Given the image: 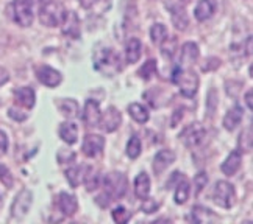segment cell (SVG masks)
Wrapping results in <instances>:
<instances>
[{
	"label": "cell",
	"mask_w": 253,
	"mask_h": 224,
	"mask_svg": "<svg viewBox=\"0 0 253 224\" xmlns=\"http://www.w3.org/2000/svg\"><path fill=\"white\" fill-rule=\"evenodd\" d=\"M94 69L103 76H114L122 70L121 58L110 47L99 48L94 55Z\"/></svg>",
	"instance_id": "1"
},
{
	"label": "cell",
	"mask_w": 253,
	"mask_h": 224,
	"mask_svg": "<svg viewBox=\"0 0 253 224\" xmlns=\"http://www.w3.org/2000/svg\"><path fill=\"white\" fill-rule=\"evenodd\" d=\"M66 14L64 5L58 0H48L40 8V22L44 27H58Z\"/></svg>",
	"instance_id": "2"
},
{
	"label": "cell",
	"mask_w": 253,
	"mask_h": 224,
	"mask_svg": "<svg viewBox=\"0 0 253 224\" xmlns=\"http://www.w3.org/2000/svg\"><path fill=\"white\" fill-rule=\"evenodd\" d=\"M172 81L180 87V92L184 96H188V98H192L197 94L200 84L197 73H194L192 70H181V69H175L172 75Z\"/></svg>",
	"instance_id": "3"
},
{
	"label": "cell",
	"mask_w": 253,
	"mask_h": 224,
	"mask_svg": "<svg viewBox=\"0 0 253 224\" xmlns=\"http://www.w3.org/2000/svg\"><path fill=\"white\" fill-rule=\"evenodd\" d=\"M103 187H105L103 192L108 194L113 201H116V199H121L125 194L126 187H128V181H126V176L124 173L113 171L105 176Z\"/></svg>",
	"instance_id": "4"
},
{
	"label": "cell",
	"mask_w": 253,
	"mask_h": 224,
	"mask_svg": "<svg viewBox=\"0 0 253 224\" xmlns=\"http://www.w3.org/2000/svg\"><path fill=\"white\" fill-rule=\"evenodd\" d=\"M212 201L222 209H231L236 201L235 187L228 181H217L216 187L212 190Z\"/></svg>",
	"instance_id": "5"
},
{
	"label": "cell",
	"mask_w": 253,
	"mask_h": 224,
	"mask_svg": "<svg viewBox=\"0 0 253 224\" xmlns=\"http://www.w3.org/2000/svg\"><path fill=\"white\" fill-rule=\"evenodd\" d=\"M205 135H207V131L200 123H191L181 131L180 139L184 143V147L192 150V148L199 147V145L205 140Z\"/></svg>",
	"instance_id": "6"
},
{
	"label": "cell",
	"mask_w": 253,
	"mask_h": 224,
	"mask_svg": "<svg viewBox=\"0 0 253 224\" xmlns=\"http://www.w3.org/2000/svg\"><path fill=\"white\" fill-rule=\"evenodd\" d=\"M13 21L21 27H30L33 24V8L27 3V0H14L9 6Z\"/></svg>",
	"instance_id": "7"
},
{
	"label": "cell",
	"mask_w": 253,
	"mask_h": 224,
	"mask_svg": "<svg viewBox=\"0 0 253 224\" xmlns=\"http://www.w3.org/2000/svg\"><path fill=\"white\" fill-rule=\"evenodd\" d=\"M32 204H33V193L28 189L21 190L14 198V202L11 206V215L14 218H24L28 213V210H30Z\"/></svg>",
	"instance_id": "8"
},
{
	"label": "cell",
	"mask_w": 253,
	"mask_h": 224,
	"mask_svg": "<svg viewBox=\"0 0 253 224\" xmlns=\"http://www.w3.org/2000/svg\"><path fill=\"white\" fill-rule=\"evenodd\" d=\"M105 148V137L99 134H87L84 135L83 139V145H82V150L83 154L87 156V158H99V156L103 153Z\"/></svg>",
	"instance_id": "9"
},
{
	"label": "cell",
	"mask_w": 253,
	"mask_h": 224,
	"mask_svg": "<svg viewBox=\"0 0 253 224\" xmlns=\"http://www.w3.org/2000/svg\"><path fill=\"white\" fill-rule=\"evenodd\" d=\"M121 123H122V114L118 108H114V106H110V108L100 115V122H99V125L102 126V129L105 132H114L121 126Z\"/></svg>",
	"instance_id": "10"
},
{
	"label": "cell",
	"mask_w": 253,
	"mask_h": 224,
	"mask_svg": "<svg viewBox=\"0 0 253 224\" xmlns=\"http://www.w3.org/2000/svg\"><path fill=\"white\" fill-rule=\"evenodd\" d=\"M36 78L40 80L41 84L50 87V89H53V87H56L63 81V75L56 69H53V67H50V65H40V67H38V69H36Z\"/></svg>",
	"instance_id": "11"
},
{
	"label": "cell",
	"mask_w": 253,
	"mask_h": 224,
	"mask_svg": "<svg viewBox=\"0 0 253 224\" xmlns=\"http://www.w3.org/2000/svg\"><path fill=\"white\" fill-rule=\"evenodd\" d=\"M175 159H177V156H175V153L172 150H160L157 154H155L153 163H152L155 174L158 176V174L166 171L170 165L175 162Z\"/></svg>",
	"instance_id": "12"
},
{
	"label": "cell",
	"mask_w": 253,
	"mask_h": 224,
	"mask_svg": "<svg viewBox=\"0 0 253 224\" xmlns=\"http://www.w3.org/2000/svg\"><path fill=\"white\" fill-rule=\"evenodd\" d=\"M60 25H61L63 34L74 37V39L80 37V21H79V16H77L74 11H66Z\"/></svg>",
	"instance_id": "13"
},
{
	"label": "cell",
	"mask_w": 253,
	"mask_h": 224,
	"mask_svg": "<svg viewBox=\"0 0 253 224\" xmlns=\"http://www.w3.org/2000/svg\"><path fill=\"white\" fill-rule=\"evenodd\" d=\"M100 106L95 100H86L84 103V109H83V122L86 123V126L89 128H94V126L99 125L100 122Z\"/></svg>",
	"instance_id": "14"
},
{
	"label": "cell",
	"mask_w": 253,
	"mask_h": 224,
	"mask_svg": "<svg viewBox=\"0 0 253 224\" xmlns=\"http://www.w3.org/2000/svg\"><path fill=\"white\" fill-rule=\"evenodd\" d=\"M217 9V0H199L194 9V16L199 22H205L214 16Z\"/></svg>",
	"instance_id": "15"
},
{
	"label": "cell",
	"mask_w": 253,
	"mask_h": 224,
	"mask_svg": "<svg viewBox=\"0 0 253 224\" xmlns=\"http://www.w3.org/2000/svg\"><path fill=\"white\" fill-rule=\"evenodd\" d=\"M58 207H60V212L64 217H74L79 210V202H77L74 194L61 192L60 196H58Z\"/></svg>",
	"instance_id": "16"
},
{
	"label": "cell",
	"mask_w": 253,
	"mask_h": 224,
	"mask_svg": "<svg viewBox=\"0 0 253 224\" xmlns=\"http://www.w3.org/2000/svg\"><path fill=\"white\" fill-rule=\"evenodd\" d=\"M14 100L19 106H22V108L32 109L36 103V94L32 87L24 86V87H19V89L14 91Z\"/></svg>",
	"instance_id": "17"
},
{
	"label": "cell",
	"mask_w": 253,
	"mask_h": 224,
	"mask_svg": "<svg viewBox=\"0 0 253 224\" xmlns=\"http://www.w3.org/2000/svg\"><path fill=\"white\" fill-rule=\"evenodd\" d=\"M241 163H242V153L236 150L227 156V159L220 165V170L225 176H233L241 168Z\"/></svg>",
	"instance_id": "18"
},
{
	"label": "cell",
	"mask_w": 253,
	"mask_h": 224,
	"mask_svg": "<svg viewBox=\"0 0 253 224\" xmlns=\"http://www.w3.org/2000/svg\"><path fill=\"white\" fill-rule=\"evenodd\" d=\"M169 9H170V19H172L173 27L180 32L186 30L189 25V17L186 11H184V8L180 3H173Z\"/></svg>",
	"instance_id": "19"
},
{
	"label": "cell",
	"mask_w": 253,
	"mask_h": 224,
	"mask_svg": "<svg viewBox=\"0 0 253 224\" xmlns=\"http://www.w3.org/2000/svg\"><path fill=\"white\" fill-rule=\"evenodd\" d=\"M141 53H142V45H141V41L138 37H130L128 41H126V45H125V60L128 64H134L139 61L141 58Z\"/></svg>",
	"instance_id": "20"
},
{
	"label": "cell",
	"mask_w": 253,
	"mask_h": 224,
	"mask_svg": "<svg viewBox=\"0 0 253 224\" xmlns=\"http://www.w3.org/2000/svg\"><path fill=\"white\" fill-rule=\"evenodd\" d=\"M134 194L139 199L147 198L150 194V178L147 173H139L134 179Z\"/></svg>",
	"instance_id": "21"
},
{
	"label": "cell",
	"mask_w": 253,
	"mask_h": 224,
	"mask_svg": "<svg viewBox=\"0 0 253 224\" xmlns=\"http://www.w3.org/2000/svg\"><path fill=\"white\" fill-rule=\"evenodd\" d=\"M242 117H244V111H242L241 106H233L223 117V128L227 131H233L241 123Z\"/></svg>",
	"instance_id": "22"
},
{
	"label": "cell",
	"mask_w": 253,
	"mask_h": 224,
	"mask_svg": "<svg viewBox=\"0 0 253 224\" xmlns=\"http://www.w3.org/2000/svg\"><path fill=\"white\" fill-rule=\"evenodd\" d=\"M60 137L69 145H74L77 140H79V128H77V125H74L72 122H64L60 125Z\"/></svg>",
	"instance_id": "23"
},
{
	"label": "cell",
	"mask_w": 253,
	"mask_h": 224,
	"mask_svg": "<svg viewBox=\"0 0 253 224\" xmlns=\"http://www.w3.org/2000/svg\"><path fill=\"white\" fill-rule=\"evenodd\" d=\"M56 108L67 119H74L79 115V103L74 98H61L56 101Z\"/></svg>",
	"instance_id": "24"
},
{
	"label": "cell",
	"mask_w": 253,
	"mask_h": 224,
	"mask_svg": "<svg viewBox=\"0 0 253 224\" xmlns=\"http://www.w3.org/2000/svg\"><path fill=\"white\" fill-rule=\"evenodd\" d=\"M200 52H199V45L194 42H186L181 48V63L186 65H192L199 60Z\"/></svg>",
	"instance_id": "25"
},
{
	"label": "cell",
	"mask_w": 253,
	"mask_h": 224,
	"mask_svg": "<svg viewBox=\"0 0 253 224\" xmlns=\"http://www.w3.org/2000/svg\"><path fill=\"white\" fill-rule=\"evenodd\" d=\"M86 170H87V167H84V165H83V167H82V165H77V167H72V168H69L66 171V178H67V181H69V184L74 189L80 187L83 184Z\"/></svg>",
	"instance_id": "26"
},
{
	"label": "cell",
	"mask_w": 253,
	"mask_h": 224,
	"mask_svg": "<svg viewBox=\"0 0 253 224\" xmlns=\"http://www.w3.org/2000/svg\"><path fill=\"white\" fill-rule=\"evenodd\" d=\"M189 193H191V186L186 178H181L177 184V187H175V194H173V199L175 202L178 204V206H181V204H184L188 201L189 198Z\"/></svg>",
	"instance_id": "27"
},
{
	"label": "cell",
	"mask_w": 253,
	"mask_h": 224,
	"mask_svg": "<svg viewBox=\"0 0 253 224\" xmlns=\"http://www.w3.org/2000/svg\"><path fill=\"white\" fill-rule=\"evenodd\" d=\"M128 114H130V117L134 122H138L141 125L147 123L149 119H150L149 111L145 109L142 104H139V103H130L128 104Z\"/></svg>",
	"instance_id": "28"
},
{
	"label": "cell",
	"mask_w": 253,
	"mask_h": 224,
	"mask_svg": "<svg viewBox=\"0 0 253 224\" xmlns=\"http://www.w3.org/2000/svg\"><path fill=\"white\" fill-rule=\"evenodd\" d=\"M177 45H178V41H177V37L175 36H168L164 41L160 44L161 47V55L166 58V60H172L175 52H177Z\"/></svg>",
	"instance_id": "29"
},
{
	"label": "cell",
	"mask_w": 253,
	"mask_h": 224,
	"mask_svg": "<svg viewBox=\"0 0 253 224\" xmlns=\"http://www.w3.org/2000/svg\"><path fill=\"white\" fill-rule=\"evenodd\" d=\"M83 182H84L87 192H94L95 189H99V186H100V174L97 173L92 167H87Z\"/></svg>",
	"instance_id": "30"
},
{
	"label": "cell",
	"mask_w": 253,
	"mask_h": 224,
	"mask_svg": "<svg viewBox=\"0 0 253 224\" xmlns=\"http://www.w3.org/2000/svg\"><path fill=\"white\" fill-rule=\"evenodd\" d=\"M142 150V145H141V139L138 135H131L130 140L126 142V147H125V153L128 156L130 159H138L139 154Z\"/></svg>",
	"instance_id": "31"
},
{
	"label": "cell",
	"mask_w": 253,
	"mask_h": 224,
	"mask_svg": "<svg viewBox=\"0 0 253 224\" xmlns=\"http://www.w3.org/2000/svg\"><path fill=\"white\" fill-rule=\"evenodd\" d=\"M168 37V28L164 24H155L150 28V39L155 45H160Z\"/></svg>",
	"instance_id": "32"
},
{
	"label": "cell",
	"mask_w": 253,
	"mask_h": 224,
	"mask_svg": "<svg viewBox=\"0 0 253 224\" xmlns=\"http://www.w3.org/2000/svg\"><path fill=\"white\" fill-rule=\"evenodd\" d=\"M157 72H158V65H157V61L155 60H149L147 63H145L141 69L138 70V75L142 78V80H145V81H149V80H152V78L157 75Z\"/></svg>",
	"instance_id": "33"
},
{
	"label": "cell",
	"mask_w": 253,
	"mask_h": 224,
	"mask_svg": "<svg viewBox=\"0 0 253 224\" xmlns=\"http://www.w3.org/2000/svg\"><path fill=\"white\" fill-rule=\"evenodd\" d=\"M238 151L250 153L252 151V126L247 131H242L238 140Z\"/></svg>",
	"instance_id": "34"
},
{
	"label": "cell",
	"mask_w": 253,
	"mask_h": 224,
	"mask_svg": "<svg viewBox=\"0 0 253 224\" xmlns=\"http://www.w3.org/2000/svg\"><path fill=\"white\" fill-rule=\"evenodd\" d=\"M111 215H113V220L114 223H118V224H125V223H128L130 218H131V212L128 209H125L124 206H119V207H116L113 212H111Z\"/></svg>",
	"instance_id": "35"
},
{
	"label": "cell",
	"mask_w": 253,
	"mask_h": 224,
	"mask_svg": "<svg viewBox=\"0 0 253 224\" xmlns=\"http://www.w3.org/2000/svg\"><path fill=\"white\" fill-rule=\"evenodd\" d=\"M208 186V174L205 171H200L196 174V178H194V193L196 194H200L202 190Z\"/></svg>",
	"instance_id": "36"
},
{
	"label": "cell",
	"mask_w": 253,
	"mask_h": 224,
	"mask_svg": "<svg viewBox=\"0 0 253 224\" xmlns=\"http://www.w3.org/2000/svg\"><path fill=\"white\" fill-rule=\"evenodd\" d=\"M210 217H214V213L210 209H205V207H194L192 209V220L196 223H203Z\"/></svg>",
	"instance_id": "37"
},
{
	"label": "cell",
	"mask_w": 253,
	"mask_h": 224,
	"mask_svg": "<svg viewBox=\"0 0 253 224\" xmlns=\"http://www.w3.org/2000/svg\"><path fill=\"white\" fill-rule=\"evenodd\" d=\"M0 182H2L6 189H11L13 184H14L13 174L8 170V167H5V165H0Z\"/></svg>",
	"instance_id": "38"
},
{
	"label": "cell",
	"mask_w": 253,
	"mask_h": 224,
	"mask_svg": "<svg viewBox=\"0 0 253 224\" xmlns=\"http://www.w3.org/2000/svg\"><path fill=\"white\" fill-rule=\"evenodd\" d=\"M160 201H157V199H153V198H144V202H142V212L144 213H155L158 209H160Z\"/></svg>",
	"instance_id": "39"
},
{
	"label": "cell",
	"mask_w": 253,
	"mask_h": 224,
	"mask_svg": "<svg viewBox=\"0 0 253 224\" xmlns=\"http://www.w3.org/2000/svg\"><path fill=\"white\" fill-rule=\"evenodd\" d=\"M56 158H58V162L60 163H67V162H72L75 159V154L69 150H60Z\"/></svg>",
	"instance_id": "40"
},
{
	"label": "cell",
	"mask_w": 253,
	"mask_h": 224,
	"mask_svg": "<svg viewBox=\"0 0 253 224\" xmlns=\"http://www.w3.org/2000/svg\"><path fill=\"white\" fill-rule=\"evenodd\" d=\"M8 115L11 117L13 120H16V122H24L25 119H27V112H24V111H21V109H16V108H11L8 111Z\"/></svg>",
	"instance_id": "41"
},
{
	"label": "cell",
	"mask_w": 253,
	"mask_h": 224,
	"mask_svg": "<svg viewBox=\"0 0 253 224\" xmlns=\"http://www.w3.org/2000/svg\"><path fill=\"white\" fill-rule=\"evenodd\" d=\"M208 64H205L202 67V70L203 72H207V70H214V69H217V67L220 65V60H217V58H210V60H207Z\"/></svg>",
	"instance_id": "42"
},
{
	"label": "cell",
	"mask_w": 253,
	"mask_h": 224,
	"mask_svg": "<svg viewBox=\"0 0 253 224\" xmlns=\"http://www.w3.org/2000/svg\"><path fill=\"white\" fill-rule=\"evenodd\" d=\"M181 120H183V111L177 109V111L173 112L172 119H170V126H172V128H175V126H177Z\"/></svg>",
	"instance_id": "43"
},
{
	"label": "cell",
	"mask_w": 253,
	"mask_h": 224,
	"mask_svg": "<svg viewBox=\"0 0 253 224\" xmlns=\"http://www.w3.org/2000/svg\"><path fill=\"white\" fill-rule=\"evenodd\" d=\"M8 150V137L6 134L0 129V153H6Z\"/></svg>",
	"instance_id": "44"
},
{
	"label": "cell",
	"mask_w": 253,
	"mask_h": 224,
	"mask_svg": "<svg viewBox=\"0 0 253 224\" xmlns=\"http://www.w3.org/2000/svg\"><path fill=\"white\" fill-rule=\"evenodd\" d=\"M8 80H9V73L3 69V67H0V86H3Z\"/></svg>",
	"instance_id": "45"
},
{
	"label": "cell",
	"mask_w": 253,
	"mask_h": 224,
	"mask_svg": "<svg viewBox=\"0 0 253 224\" xmlns=\"http://www.w3.org/2000/svg\"><path fill=\"white\" fill-rule=\"evenodd\" d=\"M45 2V0H27V3L32 8H41V5Z\"/></svg>",
	"instance_id": "46"
},
{
	"label": "cell",
	"mask_w": 253,
	"mask_h": 224,
	"mask_svg": "<svg viewBox=\"0 0 253 224\" xmlns=\"http://www.w3.org/2000/svg\"><path fill=\"white\" fill-rule=\"evenodd\" d=\"M97 2V0H80V5L86 9H89L94 3Z\"/></svg>",
	"instance_id": "47"
},
{
	"label": "cell",
	"mask_w": 253,
	"mask_h": 224,
	"mask_svg": "<svg viewBox=\"0 0 253 224\" xmlns=\"http://www.w3.org/2000/svg\"><path fill=\"white\" fill-rule=\"evenodd\" d=\"M252 98H253V91L250 89V91H247V94H246V103H247V108H249V109H252Z\"/></svg>",
	"instance_id": "48"
},
{
	"label": "cell",
	"mask_w": 253,
	"mask_h": 224,
	"mask_svg": "<svg viewBox=\"0 0 253 224\" xmlns=\"http://www.w3.org/2000/svg\"><path fill=\"white\" fill-rule=\"evenodd\" d=\"M247 53L252 55V37L247 39Z\"/></svg>",
	"instance_id": "49"
},
{
	"label": "cell",
	"mask_w": 253,
	"mask_h": 224,
	"mask_svg": "<svg viewBox=\"0 0 253 224\" xmlns=\"http://www.w3.org/2000/svg\"><path fill=\"white\" fill-rule=\"evenodd\" d=\"M181 2H191V0H181Z\"/></svg>",
	"instance_id": "50"
}]
</instances>
